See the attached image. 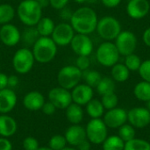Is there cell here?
Returning a JSON list of instances; mask_svg holds the SVG:
<instances>
[{
    "label": "cell",
    "instance_id": "cell-19",
    "mask_svg": "<svg viewBox=\"0 0 150 150\" xmlns=\"http://www.w3.org/2000/svg\"><path fill=\"white\" fill-rule=\"evenodd\" d=\"M64 136L67 141V143L74 148H76L83 141L87 139L85 128L80 126V124L71 125L70 127H69L65 132Z\"/></svg>",
    "mask_w": 150,
    "mask_h": 150
},
{
    "label": "cell",
    "instance_id": "cell-10",
    "mask_svg": "<svg viewBox=\"0 0 150 150\" xmlns=\"http://www.w3.org/2000/svg\"><path fill=\"white\" fill-rule=\"evenodd\" d=\"M75 33L70 23L62 22L54 26L51 38L57 46L65 47L70 45V42L76 34Z\"/></svg>",
    "mask_w": 150,
    "mask_h": 150
},
{
    "label": "cell",
    "instance_id": "cell-18",
    "mask_svg": "<svg viewBox=\"0 0 150 150\" xmlns=\"http://www.w3.org/2000/svg\"><path fill=\"white\" fill-rule=\"evenodd\" d=\"M18 97L14 91L5 88L0 91V114H8L16 106Z\"/></svg>",
    "mask_w": 150,
    "mask_h": 150
},
{
    "label": "cell",
    "instance_id": "cell-7",
    "mask_svg": "<svg viewBox=\"0 0 150 150\" xmlns=\"http://www.w3.org/2000/svg\"><path fill=\"white\" fill-rule=\"evenodd\" d=\"M12 67L14 70L21 75L30 72L34 65L35 59L32 50L28 47L18 49L12 57Z\"/></svg>",
    "mask_w": 150,
    "mask_h": 150
},
{
    "label": "cell",
    "instance_id": "cell-48",
    "mask_svg": "<svg viewBox=\"0 0 150 150\" xmlns=\"http://www.w3.org/2000/svg\"><path fill=\"white\" fill-rule=\"evenodd\" d=\"M7 80L8 76H6L4 73L0 72V91L7 88Z\"/></svg>",
    "mask_w": 150,
    "mask_h": 150
},
{
    "label": "cell",
    "instance_id": "cell-15",
    "mask_svg": "<svg viewBox=\"0 0 150 150\" xmlns=\"http://www.w3.org/2000/svg\"><path fill=\"white\" fill-rule=\"evenodd\" d=\"M0 40L7 47H14L21 40V33L16 25L11 23L3 25L0 29Z\"/></svg>",
    "mask_w": 150,
    "mask_h": 150
},
{
    "label": "cell",
    "instance_id": "cell-20",
    "mask_svg": "<svg viewBox=\"0 0 150 150\" xmlns=\"http://www.w3.org/2000/svg\"><path fill=\"white\" fill-rule=\"evenodd\" d=\"M44 96L37 91H32L26 93L23 98V105L25 109L31 112H37L41 110L45 103Z\"/></svg>",
    "mask_w": 150,
    "mask_h": 150
},
{
    "label": "cell",
    "instance_id": "cell-14",
    "mask_svg": "<svg viewBox=\"0 0 150 150\" xmlns=\"http://www.w3.org/2000/svg\"><path fill=\"white\" fill-rule=\"evenodd\" d=\"M103 120L108 128H120L127 121V112L120 107L107 110L103 116Z\"/></svg>",
    "mask_w": 150,
    "mask_h": 150
},
{
    "label": "cell",
    "instance_id": "cell-45",
    "mask_svg": "<svg viewBox=\"0 0 150 150\" xmlns=\"http://www.w3.org/2000/svg\"><path fill=\"white\" fill-rule=\"evenodd\" d=\"M100 1L103 4V5L107 8H115L121 3V0H100Z\"/></svg>",
    "mask_w": 150,
    "mask_h": 150
},
{
    "label": "cell",
    "instance_id": "cell-55",
    "mask_svg": "<svg viewBox=\"0 0 150 150\" xmlns=\"http://www.w3.org/2000/svg\"><path fill=\"white\" fill-rule=\"evenodd\" d=\"M0 70H1V63H0Z\"/></svg>",
    "mask_w": 150,
    "mask_h": 150
},
{
    "label": "cell",
    "instance_id": "cell-35",
    "mask_svg": "<svg viewBox=\"0 0 150 150\" xmlns=\"http://www.w3.org/2000/svg\"><path fill=\"white\" fill-rule=\"evenodd\" d=\"M101 102L105 110H111L117 107L119 104V98L115 92H112L101 96Z\"/></svg>",
    "mask_w": 150,
    "mask_h": 150
},
{
    "label": "cell",
    "instance_id": "cell-22",
    "mask_svg": "<svg viewBox=\"0 0 150 150\" xmlns=\"http://www.w3.org/2000/svg\"><path fill=\"white\" fill-rule=\"evenodd\" d=\"M66 118L71 125L80 124L83 120V110L81 105L71 103L66 109Z\"/></svg>",
    "mask_w": 150,
    "mask_h": 150
},
{
    "label": "cell",
    "instance_id": "cell-21",
    "mask_svg": "<svg viewBox=\"0 0 150 150\" xmlns=\"http://www.w3.org/2000/svg\"><path fill=\"white\" fill-rule=\"evenodd\" d=\"M18 130V124L14 118L7 114H0V136L11 137L16 134Z\"/></svg>",
    "mask_w": 150,
    "mask_h": 150
},
{
    "label": "cell",
    "instance_id": "cell-50",
    "mask_svg": "<svg viewBox=\"0 0 150 150\" xmlns=\"http://www.w3.org/2000/svg\"><path fill=\"white\" fill-rule=\"evenodd\" d=\"M37 150H53L52 149H50L48 146L47 147H40Z\"/></svg>",
    "mask_w": 150,
    "mask_h": 150
},
{
    "label": "cell",
    "instance_id": "cell-13",
    "mask_svg": "<svg viewBox=\"0 0 150 150\" xmlns=\"http://www.w3.org/2000/svg\"><path fill=\"white\" fill-rule=\"evenodd\" d=\"M70 47L77 56H89L94 49L93 42L89 35L81 33L75 34L70 42Z\"/></svg>",
    "mask_w": 150,
    "mask_h": 150
},
{
    "label": "cell",
    "instance_id": "cell-42",
    "mask_svg": "<svg viewBox=\"0 0 150 150\" xmlns=\"http://www.w3.org/2000/svg\"><path fill=\"white\" fill-rule=\"evenodd\" d=\"M0 150H12V144L8 138L0 137Z\"/></svg>",
    "mask_w": 150,
    "mask_h": 150
},
{
    "label": "cell",
    "instance_id": "cell-26",
    "mask_svg": "<svg viewBox=\"0 0 150 150\" xmlns=\"http://www.w3.org/2000/svg\"><path fill=\"white\" fill-rule=\"evenodd\" d=\"M134 97L142 102H148L150 100V83L146 81H142L136 83L134 88Z\"/></svg>",
    "mask_w": 150,
    "mask_h": 150
},
{
    "label": "cell",
    "instance_id": "cell-29",
    "mask_svg": "<svg viewBox=\"0 0 150 150\" xmlns=\"http://www.w3.org/2000/svg\"><path fill=\"white\" fill-rule=\"evenodd\" d=\"M16 14L14 7L10 4H0V25H5L11 22Z\"/></svg>",
    "mask_w": 150,
    "mask_h": 150
},
{
    "label": "cell",
    "instance_id": "cell-32",
    "mask_svg": "<svg viewBox=\"0 0 150 150\" xmlns=\"http://www.w3.org/2000/svg\"><path fill=\"white\" fill-rule=\"evenodd\" d=\"M124 150H150V143L146 140L134 138L125 142Z\"/></svg>",
    "mask_w": 150,
    "mask_h": 150
},
{
    "label": "cell",
    "instance_id": "cell-39",
    "mask_svg": "<svg viewBox=\"0 0 150 150\" xmlns=\"http://www.w3.org/2000/svg\"><path fill=\"white\" fill-rule=\"evenodd\" d=\"M76 66L83 72L89 69L91 66V61L89 56H77L76 60Z\"/></svg>",
    "mask_w": 150,
    "mask_h": 150
},
{
    "label": "cell",
    "instance_id": "cell-27",
    "mask_svg": "<svg viewBox=\"0 0 150 150\" xmlns=\"http://www.w3.org/2000/svg\"><path fill=\"white\" fill-rule=\"evenodd\" d=\"M115 83L116 82L112 77H109V76L102 77L101 81L96 87L98 93L100 96H104V95H106L109 93L115 92V89H116Z\"/></svg>",
    "mask_w": 150,
    "mask_h": 150
},
{
    "label": "cell",
    "instance_id": "cell-3",
    "mask_svg": "<svg viewBox=\"0 0 150 150\" xmlns=\"http://www.w3.org/2000/svg\"><path fill=\"white\" fill-rule=\"evenodd\" d=\"M35 62L47 63L54 59L57 54V45L51 37H40L32 49Z\"/></svg>",
    "mask_w": 150,
    "mask_h": 150
},
{
    "label": "cell",
    "instance_id": "cell-44",
    "mask_svg": "<svg viewBox=\"0 0 150 150\" xmlns=\"http://www.w3.org/2000/svg\"><path fill=\"white\" fill-rule=\"evenodd\" d=\"M72 14H73V11L69 10V8H67V6L60 10V17L64 20H70Z\"/></svg>",
    "mask_w": 150,
    "mask_h": 150
},
{
    "label": "cell",
    "instance_id": "cell-1",
    "mask_svg": "<svg viewBox=\"0 0 150 150\" xmlns=\"http://www.w3.org/2000/svg\"><path fill=\"white\" fill-rule=\"evenodd\" d=\"M69 21L76 33L89 35L96 31L98 18L92 8L80 7L73 11Z\"/></svg>",
    "mask_w": 150,
    "mask_h": 150
},
{
    "label": "cell",
    "instance_id": "cell-11",
    "mask_svg": "<svg viewBox=\"0 0 150 150\" xmlns=\"http://www.w3.org/2000/svg\"><path fill=\"white\" fill-rule=\"evenodd\" d=\"M47 97L48 101L54 104L56 109L59 110H65L71 103H73L70 91L61 86L51 89Z\"/></svg>",
    "mask_w": 150,
    "mask_h": 150
},
{
    "label": "cell",
    "instance_id": "cell-23",
    "mask_svg": "<svg viewBox=\"0 0 150 150\" xmlns=\"http://www.w3.org/2000/svg\"><path fill=\"white\" fill-rule=\"evenodd\" d=\"M130 70L124 63L117 62L112 67L111 76L116 83H124L130 77Z\"/></svg>",
    "mask_w": 150,
    "mask_h": 150
},
{
    "label": "cell",
    "instance_id": "cell-17",
    "mask_svg": "<svg viewBox=\"0 0 150 150\" xmlns=\"http://www.w3.org/2000/svg\"><path fill=\"white\" fill-rule=\"evenodd\" d=\"M72 101L81 106L86 105L94 96L93 88L86 83H79L71 90Z\"/></svg>",
    "mask_w": 150,
    "mask_h": 150
},
{
    "label": "cell",
    "instance_id": "cell-37",
    "mask_svg": "<svg viewBox=\"0 0 150 150\" xmlns=\"http://www.w3.org/2000/svg\"><path fill=\"white\" fill-rule=\"evenodd\" d=\"M138 72L143 81L150 83V59L145 60L142 62Z\"/></svg>",
    "mask_w": 150,
    "mask_h": 150
},
{
    "label": "cell",
    "instance_id": "cell-41",
    "mask_svg": "<svg viewBox=\"0 0 150 150\" xmlns=\"http://www.w3.org/2000/svg\"><path fill=\"white\" fill-rule=\"evenodd\" d=\"M69 2V0H49V4L52 8L60 11L62 8L66 7Z\"/></svg>",
    "mask_w": 150,
    "mask_h": 150
},
{
    "label": "cell",
    "instance_id": "cell-6",
    "mask_svg": "<svg viewBox=\"0 0 150 150\" xmlns=\"http://www.w3.org/2000/svg\"><path fill=\"white\" fill-rule=\"evenodd\" d=\"M83 72L76 65H67L62 67L57 75L59 86L71 91L82 80Z\"/></svg>",
    "mask_w": 150,
    "mask_h": 150
},
{
    "label": "cell",
    "instance_id": "cell-43",
    "mask_svg": "<svg viewBox=\"0 0 150 150\" xmlns=\"http://www.w3.org/2000/svg\"><path fill=\"white\" fill-rule=\"evenodd\" d=\"M18 77L16 75H11L8 76V80H7V88L10 89H13L15 87H17V85L18 84Z\"/></svg>",
    "mask_w": 150,
    "mask_h": 150
},
{
    "label": "cell",
    "instance_id": "cell-56",
    "mask_svg": "<svg viewBox=\"0 0 150 150\" xmlns=\"http://www.w3.org/2000/svg\"><path fill=\"white\" fill-rule=\"evenodd\" d=\"M0 29H1V25H0Z\"/></svg>",
    "mask_w": 150,
    "mask_h": 150
},
{
    "label": "cell",
    "instance_id": "cell-25",
    "mask_svg": "<svg viewBox=\"0 0 150 150\" xmlns=\"http://www.w3.org/2000/svg\"><path fill=\"white\" fill-rule=\"evenodd\" d=\"M54 26L55 24L54 20L48 17H42L35 25L40 37H50Z\"/></svg>",
    "mask_w": 150,
    "mask_h": 150
},
{
    "label": "cell",
    "instance_id": "cell-52",
    "mask_svg": "<svg viewBox=\"0 0 150 150\" xmlns=\"http://www.w3.org/2000/svg\"><path fill=\"white\" fill-rule=\"evenodd\" d=\"M62 150H77L76 148L74 147H65L64 149H62Z\"/></svg>",
    "mask_w": 150,
    "mask_h": 150
},
{
    "label": "cell",
    "instance_id": "cell-30",
    "mask_svg": "<svg viewBox=\"0 0 150 150\" xmlns=\"http://www.w3.org/2000/svg\"><path fill=\"white\" fill-rule=\"evenodd\" d=\"M40 37V36L35 26H26V28L21 33V40L26 46L33 47Z\"/></svg>",
    "mask_w": 150,
    "mask_h": 150
},
{
    "label": "cell",
    "instance_id": "cell-57",
    "mask_svg": "<svg viewBox=\"0 0 150 150\" xmlns=\"http://www.w3.org/2000/svg\"><path fill=\"white\" fill-rule=\"evenodd\" d=\"M128 1H129V0H128Z\"/></svg>",
    "mask_w": 150,
    "mask_h": 150
},
{
    "label": "cell",
    "instance_id": "cell-34",
    "mask_svg": "<svg viewBox=\"0 0 150 150\" xmlns=\"http://www.w3.org/2000/svg\"><path fill=\"white\" fill-rule=\"evenodd\" d=\"M142 61L141 60L140 56L134 53L125 56V62L124 64L130 71H138Z\"/></svg>",
    "mask_w": 150,
    "mask_h": 150
},
{
    "label": "cell",
    "instance_id": "cell-51",
    "mask_svg": "<svg viewBox=\"0 0 150 150\" xmlns=\"http://www.w3.org/2000/svg\"><path fill=\"white\" fill-rule=\"evenodd\" d=\"M74 2L77 4H84V3H87V0H74Z\"/></svg>",
    "mask_w": 150,
    "mask_h": 150
},
{
    "label": "cell",
    "instance_id": "cell-9",
    "mask_svg": "<svg viewBox=\"0 0 150 150\" xmlns=\"http://www.w3.org/2000/svg\"><path fill=\"white\" fill-rule=\"evenodd\" d=\"M137 37L131 31H121L115 39L114 44L120 55L127 56L134 53L137 47Z\"/></svg>",
    "mask_w": 150,
    "mask_h": 150
},
{
    "label": "cell",
    "instance_id": "cell-4",
    "mask_svg": "<svg viewBox=\"0 0 150 150\" xmlns=\"http://www.w3.org/2000/svg\"><path fill=\"white\" fill-rule=\"evenodd\" d=\"M96 31L105 41H112L122 31L121 24L114 17L105 16L98 19Z\"/></svg>",
    "mask_w": 150,
    "mask_h": 150
},
{
    "label": "cell",
    "instance_id": "cell-36",
    "mask_svg": "<svg viewBox=\"0 0 150 150\" xmlns=\"http://www.w3.org/2000/svg\"><path fill=\"white\" fill-rule=\"evenodd\" d=\"M67 144L65 136L62 134L53 135L48 142V147L53 150H62L67 147Z\"/></svg>",
    "mask_w": 150,
    "mask_h": 150
},
{
    "label": "cell",
    "instance_id": "cell-31",
    "mask_svg": "<svg viewBox=\"0 0 150 150\" xmlns=\"http://www.w3.org/2000/svg\"><path fill=\"white\" fill-rule=\"evenodd\" d=\"M102 77L103 76H101V74L97 70L87 69L85 71H83L82 79L84 80L86 84H88L89 86H91L92 88H96L98 86V84L101 81Z\"/></svg>",
    "mask_w": 150,
    "mask_h": 150
},
{
    "label": "cell",
    "instance_id": "cell-2",
    "mask_svg": "<svg viewBox=\"0 0 150 150\" xmlns=\"http://www.w3.org/2000/svg\"><path fill=\"white\" fill-rule=\"evenodd\" d=\"M42 7L35 0H22L16 13L19 20L26 26H35L42 18Z\"/></svg>",
    "mask_w": 150,
    "mask_h": 150
},
{
    "label": "cell",
    "instance_id": "cell-16",
    "mask_svg": "<svg viewBox=\"0 0 150 150\" xmlns=\"http://www.w3.org/2000/svg\"><path fill=\"white\" fill-rule=\"evenodd\" d=\"M127 14L133 19L145 18L150 11L149 0H129L127 4Z\"/></svg>",
    "mask_w": 150,
    "mask_h": 150
},
{
    "label": "cell",
    "instance_id": "cell-8",
    "mask_svg": "<svg viewBox=\"0 0 150 150\" xmlns=\"http://www.w3.org/2000/svg\"><path fill=\"white\" fill-rule=\"evenodd\" d=\"M87 140L95 145L102 144L108 136V127L103 119H91L85 127Z\"/></svg>",
    "mask_w": 150,
    "mask_h": 150
},
{
    "label": "cell",
    "instance_id": "cell-40",
    "mask_svg": "<svg viewBox=\"0 0 150 150\" xmlns=\"http://www.w3.org/2000/svg\"><path fill=\"white\" fill-rule=\"evenodd\" d=\"M41 111L43 112L44 114H46L47 116H50V115H53L55 112L56 107L50 101H47V102L44 103V105H43V106L41 108Z\"/></svg>",
    "mask_w": 150,
    "mask_h": 150
},
{
    "label": "cell",
    "instance_id": "cell-47",
    "mask_svg": "<svg viewBox=\"0 0 150 150\" xmlns=\"http://www.w3.org/2000/svg\"><path fill=\"white\" fill-rule=\"evenodd\" d=\"M142 40L147 47H150V26L144 31L142 34Z\"/></svg>",
    "mask_w": 150,
    "mask_h": 150
},
{
    "label": "cell",
    "instance_id": "cell-5",
    "mask_svg": "<svg viewBox=\"0 0 150 150\" xmlns=\"http://www.w3.org/2000/svg\"><path fill=\"white\" fill-rule=\"evenodd\" d=\"M120 53L114 42L104 41L96 51V58L98 62L104 67H112L120 60Z\"/></svg>",
    "mask_w": 150,
    "mask_h": 150
},
{
    "label": "cell",
    "instance_id": "cell-12",
    "mask_svg": "<svg viewBox=\"0 0 150 150\" xmlns=\"http://www.w3.org/2000/svg\"><path fill=\"white\" fill-rule=\"evenodd\" d=\"M127 121L134 128H145L150 124V112L147 107H134L127 112Z\"/></svg>",
    "mask_w": 150,
    "mask_h": 150
},
{
    "label": "cell",
    "instance_id": "cell-24",
    "mask_svg": "<svg viewBox=\"0 0 150 150\" xmlns=\"http://www.w3.org/2000/svg\"><path fill=\"white\" fill-rule=\"evenodd\" d=\"M105 110L101 100L98 98H92L86 105V112L91 119H101L105 114Z\"/></svg>",
    "mask_w": 150,
    "mask_h": 150
},
{
    "label": "cell",
    "instance_id": "cell-53",
    "mask_svg": "<svg viewBox=\"0 0 150 150\" xmlns=\"http://www.w3.org/2000/svg\"><path fill=\"white\" fill-rule=\"evenodd\" d=\"M98 0H87V2L88 3H90V4H94V3H96Z\"/></svg>",
    "mask_w": 150,
    "mask_h": 150
},
{
    "label": "cell",
    "instance_id": "cell-49",
    "mask_svg": "<svg viewBox=\"0 0 150 150\" xmlns=\"http://www.w3.org/2000/svg\"><path fill=\"white\" fill-rule=\"evenodd\" d=\"M35 1H37L41 5L42 8L47 7V5H49V0H35Z\"/></svg>",
    "mask_w": 150,
    "mask_h": 150
},
{
    "label": "cell",
    "instance_id": "cell-33",
    "mask_svg": "<svg viewBox=\"0 0 150 150\" xmlns=\"http://www.w3.org/2000/svg\"><path fill=\"white\" fill-rule=\"evenodd\" d=\"M118 129H119L118 135L123 140L124 142H129V141L136 138V130L129 123L128 124H127V123L124 124L123 126H121Z\"/></svg>",
    "mask_w": 150,
    "mask_h": 150
},
{
    "label": "cell",
    "instance_id": "cell-46",
    "mask_svg": "<svg viewBox=\"0 0 150 150\" xmlns=\"http://www.w3.org/2000/svg\"><path fill=\"white\" fill-rule=\"evenodd\" d=\"M91 143L87 139L83 141L78 146L76 147L77 150H91Z\"/></svg>",
    "mask_w": 150,
    "mask_h": 150
},
{
    "label": "cell",
    "instance_id": "cell-38",
    "mask_svg": "<svg viewBox=\"0 0 150 150\" xmlns=\"http://www.w3.org/2000/svg\"><path fill=\"white\" fill-rule=\"evenodd\" d=\"M22 146L24 150H37L40 148L39 142L32 136L25 137L23 140Z\"/></svg>",
    "mask_w": 150,
    "mask_h": 150
},
{
    "label": "cell",
    "instance_id": "cell-28",
    "mask_svg": "<svg viewBox=\"0 0 150 150\" xmlns=\"http://www.w3.org/2000/svg\"><path fill=\"white\" fill-rule=\"evenodd\" d=\"M125 142L119 135H110L102 143L103 150H124Z\"/></svg>",
    "mask_w": 150,
    "mask_h": 150
},
{
    "label": "cell",
    "instance_id": "cell-54",
    "mask_svg": "<svg viewBox=\"0 0 150 150\" xmlns=\"http://www.w3.org/2000/svg\"><path fill=\"white\" fill-rule=\"evenodd\" d=\"M147 108H148V110L150 112V100L147 102Z\"/></svg>",
    "mask_w": 150,
    "mask_h": 150
}]
</instances>
